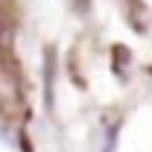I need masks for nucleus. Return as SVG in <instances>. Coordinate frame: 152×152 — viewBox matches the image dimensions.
<instances>
[{
	"instance_id": "obj_1",
	"label": "nucleus",
	"mask_w": 152,
	"mask_h": 152,
	"mask_svg": "<svg viewBox=\"0 0 152 152\" xmlns=\"http://www.w3.org/2000/svg\"><path fill=\"white\" fill-rule=\"evenodd\" d=\"M56 50L53 47H47L44 50V102H47V108H53V91H56Z\"/></svg>"
},
{
	"instance_id": "obj_2",
	"label": "nucleus",
	"mask_w": 152,
	"mask_h": 152,
	"mask_svg": "<svg viewBox=\"0 0 152 152\" xmlns=\"http://www.w3.org/2000/svg\"><path fill=\"white\" fill-rule=\"evenodd\" d=\"M117 132H120V123L108 132V143H105V149H102V152H114V146H117Z\"/></svg>"
},
{
	"instance_id": "obj_3",
	"label": "nucleus",
	"mask_w": 152,
	"mask_h": 152,
	"mask_svg": "<svg viewBox=\"0 0 152 152\" xmlns=\"http://www.w3.org/2000/svg\"><path fill=\"white\" fill-rule=\"evenodd\" d=\"M79 3H85V0H79Z\"/></svg>"
}]
</instances>
